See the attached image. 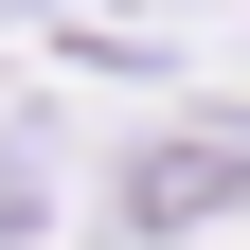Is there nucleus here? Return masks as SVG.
Instances as JSON below:
<instances>
[{"mask_svg": "<svg viewBox=\"0 0 250 250\" xmlns=\"http://www.w3.org/2000/svg\"><path fill=\"white\" fill-rule=\"evenodd\" d=\"M250 197V161H214V143H179V161H143L125 179V214H143V232H179V214H232Z\"/></svg>", "mask_w": 250, "mask_h": 250, "instance_id": "obj_1", "label": "nucleus"}]
</instances>
